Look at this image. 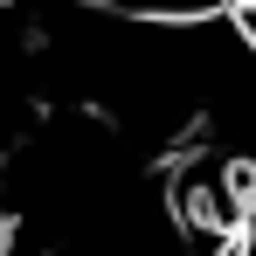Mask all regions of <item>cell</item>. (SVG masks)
<instances>
[{
  "label": "cell",
  "instance_id": "1",
  "mask_svg": "<svg viewBox=\"0 0 256 256\" xmlns=\"http://www.w3.org/2000/svg\"><path fill=\"white\" fill-rule=\"evenodd\" d=\"M228 35L256 56V0H228Z\"/></svg>",
  "mask_w": 256,
  "mask_h": 256
}]
</instances>
